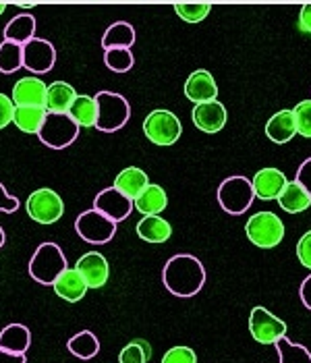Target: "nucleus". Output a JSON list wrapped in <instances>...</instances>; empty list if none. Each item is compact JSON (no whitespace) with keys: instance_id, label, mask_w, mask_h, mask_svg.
I'll use <instances>...</instances> for the list:
<instances>
[{"instance_id":"obj_46","label":"nucleus","mask_w":311,"mask_h":363,"mask_svg":"<svg viewBox=\"0 0 311 363\" xmlns=\"http://www.w3.org/2000/svg\"><path fill=\"white\" fill-rule=\"evenodd\" d=\"M2 245H4V230L0 228V247H2Z\"/></svg>"},{"instance_id":"obj_10","label":"nucleus","mask_w":311,"mask_h":363,"mask_svg":"<svg viewBox=\"0 0 311 363\" xmlns=\"http://www.w3.org/2000/svg\"><path fill=\"white\" fill-rule=\"evenodd\" d=\"M286 322L276 318L272 311L257 306L249 313V333L259 345H276L281 338L286 336Z\"/></svg>"},{"instance_id":"obj_27","label":"nucleus","mask_w":311,"mask_h":363,"mask_svg":"<svg viewBox=\"0 0 311 363\" xmlns=\"http://www.w3.org/2000/svg\"><path fill=\"white\" fill-rule=\"evenodd\" d=\"M31 345V333L23 324H11L0 333V349L26 355Z\"/></svg>"},{"instance_id":"obj_5","label":"nucleus","mask_w":311,"mask_h":363,"mask_svg":"<svg viewBox=\"0 0 311 363\" xmlns=\"http://www.w3.org/2000/svg\"><path fill=\"white\" fill-rule=\"evenodd\" d=\"M255 194L254 185H251V179L247 177H228L220 183L218 187V201H220V208L230 214V216H241L245 214L251 203H254Z\"/></svg>"},{"instance_id":"obj_47","label":"nucleus","mask_w":311,"mask_h":363,"mask_svg":"<svg viewBox=\"0 0 311 363\" xmlns=\"http://www.w3.org/2000/svg\"><path fill=\"white\" fill-rule=\"evenodd\" d=\"M4 11H6V2H0V15H2Z\"/></svg>"},{"instance_id":"obj_2","label":"nucleus","mask_w":311,"mask_h":363,"mask_svg":"<svg viewBox=\"0 0 311 363\" xmlns=\"http://www.w3.org/2000/svg\"><path fill=\"white\" fill-rule=\"evenodd\" d=\"M67 268V257L57 243H42L29 259V277L40 284H55Z\"/></svg>"},{"instance_id":"obj_43","label":"nucleus","mask_w":311,"mask_h":363,"mask_svg":"<svg viewBox=\"0 0 311 363\" xmlns=\"http://www.w3.org/2000/svg\"><path fill=\"white\" fill-rule=\"evenodd\" d=\"M299 297L303 301V306L311 311V274L307 279L301 282V289H299Z\"/></svg>"},{"instance_id":"obj_4","label":"nucleus","mask_w":311,"mask_h":363,"mask_svg":"<svg viewBox=\"0 0 311 363\" xmlns=\"http://www.w3.org/2000/svg\"><path fill=\"white\" fill-rule=\"evenodd\" d=\"M98 102V123L96 129L104 133H114L120 131L129 116H131V106L125 96L114 94V91H100L94 96Z\"/></svg>"},{"instance_id":"obj_29","label":"nucleus","mask_w":311,"mask_h":363,"mask_svg":"<svg viewBox=\"0 0 311 363\" xmlns=\"http://www.w3.org/2000/svg\"><path fill=\"white\" fill-rule=\"evenodd\" d=\"M69 116L79 125V129H91L96 127L98 123V102L94 96H77L71 111H69Z\"/></svg>"},{"instance_id":"obj_41","label":"nucleus","mask_w":311,"mask_h":363,"mask_svg":"<svg viewBox=\"0 0 311 363\" xmlns=\"http://www.w3.org/2000/svg\"><path fill=\"white\" fill-rule=\"evenodd\" d=\"M307 194L311 196V158H307L301 167H299V170H297V179H295Z\"/></svg>"},{"instance_id":"obj_22","label":"nucleus","mask_w":311,"mask_h":363,"mask_svg":"<svg viewBox=\"0 0 311 363\" xmlns=\"http://www.w3.org/2000/svg\"><path fill=\"white\" fill-rule=\"evenodd\" d=\"M147 185H149L147 174L143 172L142 168L137 167L123 168V170L116 174V179H114L113 183L114 189H118L123 196L129 197V199H135Z\"/></svg>"},{"instance_id":"obj_18","label":"nucleus","mask_w":311,"mask_h":363,"mask_svg":"<svg viewBox=\"0 0 311 363\" xmlns=\"http://www.w3.org/2000/svg\"><path fill=\"white\" fill-rule=\"evenodd\" d=\"M57 297H60L62 301H69V303H77L81 301L87 293V282L84 280V277L79 274L77 268H67L52 284Z\"/></svg>"},{"instance_id":"obj_21","label":"nucleus","mask_w":311,"mask_h":363,"mask_svg":"<svg viewBox=\"0 0 311 363\" xmlns=\"http://www.w3.org/2000/svg\"><path fill=\"white\" fill-rule=\"evenodd\" d=\"M75 98H77V91L73 85L67 82H55L48 85V91H46V112L69 114Z\"/></svg>"},{"instance_id":"obj_12","label":"nucleus","mask_w":311,"mask_h":363,"mask_svg":"<svg viewBox=\"0 0 311 363\" xmlns=\"http://www.w3.org/2000/svg\"><path fill=\"white\" fill-rule=\"evenodd\" d=\"M57 62V50L48 40L33 38L23 46V67L33 73H48Z\"/></svg>"},{"instance_id":"obj_16","label":"nucleus","mask_w":311,"mask_h":363,"mask_svg":"<svg viewBox=\"0 0 311 363\" xmlns=\"http://www.w3.org/2000/svg\"><path fill=\"white\" fill-rule=\"evenodd\" d=\"M185 96L193 104H203V102L216 100L218 98V85H216L214 75L205 69L193 71L185 82Z\"/></svg>"},{"instance_id":"obj_38","label":"nucleus","mask_w":311,"mask_h":363,"mask_svg":"<svg viewBox=\"0 0 311 363\" xmlns=\"http://www.w3.org/2000/svg\"><path fill=\"white\" fill-rule=\"evenodd\" d=\"M15 102L13 98H9L6 94L0 91V129H4L6 125L13 123V116H15Z\"/></svg>"},{"instance_id":"obj_44","label":"nucleus","mask_w":311,"mask_h":363,"mask_svg":"<svg viewBox=\"0 0 311 363\" xmlns=\"http://www.w3.org/2000/svg\"><path fill=\"white\" fill-rule=\"evenodd\" d=\"M0 363H28V357L21 353H11L0 349Z\"/></svg>"},{"instance_id":"obj_17","label":"nucleus","mask_w":311,"mask_h":363,"mask_svg":"<svg viewBox=\"0 0 311 363\" xmlns=\"http://www.w3.org/2000/svg\"><path fill=\"white\" fill-rule=\"evenodd\" d=\"M46 91L48 87L40 77H23L13 87V102L15 106H35L46 108Z\"/></svg>"},{"instance_id":"obj_9","label":"nucleus","mask_w":311,"mask_h":363,"mask_svg":"<svg viewBox=\"0 0 311 363\" xmlns=\"http://www.w3.org/2000/svg\"><path fill=\"white\" fill-rule=\"evenodd\" d=\"M75 230L77 235L84 239L85 243L91 245H104L108 243L116 233V223L111 218H106L104 214H100L98 210H87L81 212L79 218L75 220Z\"/></svg>"},{"instance_id":"obj_40","label":"nucleus","mask_w":311,"mask_h":363,"mask_svg":"<svg viewBox=\"0 0 311 363\" xmlns=\"http://www.w3.org/2000/svg\"><path fill=\"white\" fill-rule=\"evenodd\" d=\"M17 210H19V199L15 196H11V194L0 185V212L11 214V212H17Z\"/></svg>"},{"instance_id":"obj_3","label":"nucleus","mask_w":311,"mask_h":363,"mask_svg":"<svg viewBox=\"0 0 311 363\" xmlns=\"http://www.w3.org/2000/svg\"><path fill=\"white\" fill-rule=\"evenodd\" d=\"M247 239L259 250H274L283 243L284 223L274 212H257L251 214L245 224Z\"/></svg>"},{"instance_id":"obj_33","label":"nucleus","mask_w":311,"mask_h":363,"mask_svg":"<svg viewBox=\"0 0 311 363\" xmlns=\"http://www.w3.org/2000/svg\"><path fill=\"white\" fill-rule=\"evenodd\" d=\"M212 11L210 2H176L174 13L185 21V23H199L203 21Z\"/></svg>"},{"instance_id":"obj_19","label":"nucleus","mask_w":311,"mask_h":363,"mask_svg":"<svg viewBox=\"0 0 311 363\" xmlns=\"http://www.w3.org/2000/svg\"><path fill=\"white\" fill-rule=\"evenodd\" d=\"M266 135H268V140L278 143V145L293 140L297 135V123H295L293 111L284 108V111L272 114L270 121L266 123Z\"/></svg>"},{"instance_id":"obj_1","label":"nucleus","mask_w":311,"mask_h":363,"mask_svg":"<svg viewBox=\"0 0 311 363\" xmlns=\"http://www.w3.org/2000/svg\"><path fill=\"white\" fill-rule=\"evenodd\" d=\"M162 282L166 291L174 297L189 299L196 297L203 289L205 282V268L196 255L189 253H179L170 257L162 270Z\"/></svg>"},{"instance_id":"obj_23","label":"nucleus","mask_w":311,"mask_h":363,"mask_svg":"<svg viewBox=\"0 0 311 363\" xmlns=\"http://www.w3.org/2000/svg\"><path fill=\"white\" fill-rule=\"evenodd\" d=\"M135 230L145 243H166L172 235V226L162 216H143Z\"/></svg>"},{"instance_id":"obj_7","label":"nucleus","mask_w":311,"mask_h":363,"mask_svg":"<svg viewBox=\"0 0 311 363\" xmlns=\"http://www.w3.org/2000/svg\"><path fill=\"white\" fill-rule=\"evenodd\" d=\"M79 135V125L69 114H46V121L38 133L42 143H46L52 150H64L69 147Z\"/></svg>"},{"instance_id":"obj_24","label":"nucleus","mask_w":311,"mask_h":363,"mask_svg":"<svg viewBox=\"0 0 311 363\" xmlns=\"http://www.w3.org/2000/svg\"><path fill=\"white\" fill-rule=\"evenodd\" d=\"M278 206L288 214H301L311 206V196L297 181H288L278 196Z\"/></svg>"},{"instance_id":"obj_14","label":"nucleus","mask_w":311,"mask_h":363,"mask_svg":"<svg viewBox=\"0 0 311 363\" xmlns=\"http://www.w3.org/2000/svg\"><path fill=\"white\" fill-rule=\"evenodd\" d=\"M75 268L79 270V274L84 277L89 289H102L108 282V277H111V266H108L106 257L98 252L84 253L77 259Z\"/></svg>"},{"instance_id":"obj_32","label":"nucleus","mask_w":311,"mask_h":363,"mask_svg":"<svg viewBox=\"0 0 311 363\" xmlns=\"http://www.w3.org/2000/svg\"><path fill=\"white\" fill-rule=\"evenodd\" d=\"M23 67V46L15 42H2L0 44V73L9 75Z\"/></svg>"},{"instance_id":"obj_45","label":"nucleus","mask_w":311,"mask_h":363,"mask_svg":"<svg viewBox=\"0 0 311 363\" xmlns=\"http://www.w3.org/2000/svg\"><path fill=\"white\" fill-rule=\"evenodd\" d=\"M17 6L26 9V11H31L33 6H38V2H17Z\"/></svg>"},{"instance_id":"obj_34","label":"nucleus","mask_w":311,"mask_h":363,"mask_svg":"<svg viewBox=\"0 0 311 363\" xmlns=\"http://www.w3.org/2000/svg\"><path fill=\"white\" fill-rule=\"evenodd\" d=\"M152 357V347L142 338L131 340L123 351L118 353V363H147Z\"/></svg>"},{"instance_id":"obj_26","label":"nucleus","mask_w":311,"mask_h":363,"mask_svg":"<svg viewBox=\"0 0 311 363\" xmlns=\"http://www.w3.org/2000/svg\"><path fill=\"white\" fill-rule=\"evenodd\" d=\"M135 44V29L131 23L127 21H116L111 28L104 31V38H102V48L104 52L106 50H113V48H129Z\"/></svg>"},{"instance_id":"obj_35","label":"nucleus","mask_w":311,"mask_h":363,"mask_svg":"<svg viewBox=\"0 0 311 363\" xmlns=\"http://www.w3.org/2000/svg\"><path fill=\"white\" fill-rule=\"evenodd\" d=\"M104 62L114 73H127V71L133 69L135 58H133L129 48H113V50L104 52Z\"/></svg>"},{"instance_id":"obj_11","label":"nucleus","mask_w":311,"mask_h":363,"mask_svg":"<svg viewBox=\"0 0 311 363\" xmlns=\"http://www.w3.org/2000/svg\"><path fill=\"white\" fill-rule=\"evenodd\" d=\"M227 108L220 100H212V102H203V104H196L191 111V121L203 133H218L225 129L227 125Z\"/></svg>"},{"instance_id":"obj_13","label":"nucleus","mask_w":311,"mask_h":363,"mask_svg":"<svg viewBox=\"0 0 311 363\" xmlns=\"http://www.w3.org/2000/svg\"><path fill=\"white\" fill-rule=\"evenodd\" d=\"M94 210H98L100 214H104L113 223H120V220H125L131 214L133 199L125 197L118 189H114V187H108V189H102L96 196V199H94Z\"/></svg>"},{"instance_id":"obj_42","label":"nucleus","mask_w":311,"mask_h":363,"mask_svg":"<svg viewBox=\"0 0 311 363\" xmlns=\"http://www.w3.org/2000/svg\"><path fill=\"white\" fill-rule=\"evenodd\" d=\"M299 29L303 33H310L311 35V2L303 4L301 11H299Z\"/></svg>"},{"instance_id":"obj_8","label":"nucleus","mask_w":311,"mask_h":363,"mask_svg":"<svg viewBox=\"0 0 311 363\" xmlns=\"http://www.w3.org/2000/svg\"><path fill=\"white\" fill-rule=\"evenodd\" d=\"M26 210L33 223L55 224L64 214V203H62V197L58 196L55 189L44 187V189H35L28 197Z\"/></svg>"},{"instance_id":"obj_39","label":"nucleus","mask_w":311,"mask_h":363,"mask_svg":"<svg viewBox=\"0 0 311 363\" xmlns=\"http://www.w3.org/2000/svg\"><path fill=\"white\" fill-rule=\"evenodd\" d=\"M297 257L301 262V266H305L307 270H311V230H307L299 243H297Z\"/></svg>"},{"instance_id":"obj_15","label":"nucleus","mask_w":311,"mask_h":363,"mask_svg":"<svg viewBox=\"0 0 311 363\" xmlns=\"http://www.w3.org/2000/svg\"><path fill=\"white\" fill-rule=\"evenodd\" d=\"M288 179L283 170L274 167H266L255 172V177L251 179L254 185V194L257 199H278V196L283 194V189L286 187Z\"/></svg>"},{"instance_id":"obj_31","label":"nucleus","mask_w":311,"mask_h":363,"mask_svg":"<svg viewBox=\"0 0 311 363\" xmlns=\"http://www.w3.org/2000/svg\"><path fill=\"white\" fill-rule=\"evenodd\" d=\"M278 362L281 363H311V351L307 347L288 340L286 336L276 342Z\"/></svg>"},{"instance_id":"obj_25","label":"nucleus","mask_w":311,"mask_h":363,"mask_svg":"<svg viewBox=\"0 0 311 363\" xmlns=\"http://www.w3.org/2000/svg\"><path fill=\"white\" fill-rule=\"evenodd\" d=\"M35 19L29 15V13H23V15H17L13 17L6 28H4V40L6 42H15L19 46H26L28 42H31L35 35Z\"/></svg>"},{"instance_id":"obj_36","label":"nucleus","mask_w":311,"mask_h":363,"mask_svg":"<svg viewBox=\"0 0 311 363\" xmlns=\"http://www.w3.org/2000/svg\"><path fill=\"white\" fill-rule=\"evenodd\" d=\"M293 114H295V123H297V133L305 140H311V98L299 102L293 108Z\"/></svg>"},{"instance_id":"obj_20","label":"nucleus","mask_w":311,"mask_h":363,"mask_svg":"<svg viewBox=\"0 0 311 363\" xmlns=\"http://www.w3.org/2000/svg\"><path fill=\"white\" fill-rule=\"evenodd\" d=\"M169 206V196L160 185L149 183L140 196L133 199V208L143 216H160Z\"/></svg>"},{"instance_id":"obj_28","label":"nucleus","mask_w":311,"mask_h":363,"mask_svg":"<svg viewBox=\"0 0 311 363\" xmlns=\"http://www.w3.org/2000/svg\"><path fill=\"white\" fill-rule=\"evenodd\" d=\"M46 108H35V106H17L13 123L19 131L29 133V135H38L44 121H46Z\"/></svg>"},{"instance_id":"obj_30","label":"nucleus","mask_w":311,"mask_h":363,"mask_svg":"<svg viewBox=\"0 0 311 363\" xmlns=\"http://www.w3.org/2000/svg\"><path fill=\"white\" fill-rule=\"evenodd\" d=\"M67 347H69V351H71L75 357H79V359H91V357H96L98 351H100V340L96 338L94 333L81 330L79 335L69 338Z\"/></svg>"},{"instance_id":"obj_6","label":"nucleus","mask_w":311,"mask_h":363,"mask_svg":"<svg viewBox=\"0 0 311 363\" xmlns=\"http://www.w3.org/2000/svg\"><path fill=\"white\" fill-rule=\"evenodd\" d=\"M143 133L152 143H156L160 147H169L179 141L181 133H183V125L174 112L166 111V108H156L145 116Z\"/></svg>"},{"instance_id":"obj_37","label":"nucleus","mask_w":311,"mask_h":363,"mask_svg":"<svg viewBox=\"0 0 311 363\" xmlns=\"http://www.w3.org/2000/svg\"><path fill=\"white\" fill-rule=\"evenodd\" d=\"M162 363H198V355L191 347H170L169 351L164 353Z\"/></svg>"}]
</instances>
